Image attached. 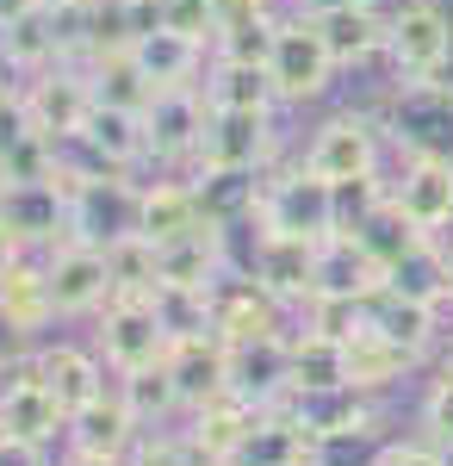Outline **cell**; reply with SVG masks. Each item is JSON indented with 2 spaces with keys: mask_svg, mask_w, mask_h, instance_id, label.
Listing matches in <instances>:
<instances>
[{
  "mask_svg": "<svg viewBox=\"0 0 453 466\" xmlns=\"http://www.w3.org/2000/svg\"><path fill=\"white\" fill-rule=\"evenodd\" d=\"M385 56L398 69V87H441V75L453 63V13L441 0H404L391 13Z\"/></svg>",
  "mask_w": 453,
  "mask_h": 466,
  "instance_id": "cell-1",
  "label": "cell"
},
{
  "mask_svg": "<svg viewBox=\"0 0 453 466\" xmlns=\"http://www.w3.org/2000/svg\"><path fill=\"white\" fill-rule=\"evenodd\" d=\"M336 50H329V37L317 19L305 13H279L274 25V50H267V75H274V94L286 106H305V100H323L329 94V81H336Z\"/></svg>",
  "mask_w": 453,
  "mask_h": 466,
  "instance_id": "cell-2",
  "label": "cell"
},
{
  "mask_svg": "<svg viewBox=\"0 0 453 466\" xmlns=\"http://www.w3.org/2000/svg\"><path fill=\"white\" fill-rule=\"evenodd\" d=\"M100 106V94H94V75L75 69V63H50L44 75L25 81V94H19V112H25V125H32L37 137H50V144H69L87 131V118Z\"/></svg>",
  "mask_w": 453,
  "mask_h": 466,
  "instance_id": "cell-3",
  "label": "cell"
},
{
  "mask_svg": "<svg viewBox=\"0 0 453 466\" xmlns=\"http://www.w3.org/2000/svg\"><path fill=\"white\" fill-rule=\"evenodd\" d=\"M255 218H261V230H274V237H311V243H323L329 230H342V218H336V187L323 175H311L305 162H298L292 175H279V180L261 187Z\"/></svg>",
  "mask_w": 453,
  "mask_h": 466,
  "instance_id": "cell-4",
  "label": "cell"
},
{
  "mask_svg": "<svg viewBox=\"0 0 453 466\" xmlns=\"http://www.w3.org/2000/svg\"><path fill=\"white\" fill-rule=\"evenodd\" d=\"M274 156V112L248 106H211L206 144H199V175H255Z\"/></svg>",
  "mask_w": 453,
  "mask_h": 466,
  "instance_id": "cell-5",
  "label": "cell"
},
{
  "mask_svg": "<svg viewBox=\"0 0 453 466\" xmlns=\"http://www.w3.org/2000/svg\"><path fill=\"white\" fill-rule=\"evenodd\" d=\"M100 349L106 367L125 380V373H143L156 360H168V329L156 318V299H106L100 305Z\"/></svg>",
  "mask_w": 453,
  "mask_h": 466,
  "instance_id": "cell-6",
  "label": "cell"
},
{
  "mask_svg": "<svg viewBox=\"0 0 453 466\" xmlns=\"http://www.w3.org/2000/svg\"><path fill=\"white\" fill-rule=\"evenodd\" d=\"M305 168L323 175L329 187L379 175V131H373V118L367 112H336L329 125H317L311 144H305Z\"/></svg>",
  "mask_w": 453,
  "mask_h": 466,
  "instance_id": "cell-7",
  "label": "cell"
},
{
  "mask_svg": "<svg viewBox=\"0 0 453 466\" xmlns=\"http://www.w3.org/2000/svg\"><path fill=\"white\" fill-rule=\"evenodd\" d=\"M44 274H50V305H56V318H75V311H100L106 299H112L106 243H87V237H69V243H56V249H50V261H44Z\"/></svg>",
  "mask_w": 453,
  "mask_h": 466,
  "instance_id": "cell-8",
  "label": "cell"
},
{
  "mask_svg": "<svg viewBox=\"0 0 453 466\" xmlns=\"http://www.w3.org/2000/svg\"><path fill=\"white\" fill-rule=\"evenodd\" d=\"M143 125H149L156 162H199V144H206V125H211L206 87H162L143 112Z\"/></svg>",
  "mask_w": 453,
  "mask_h": 466,
  "instance_id": "cell-9",
  "label": "cell"
},
{
  "mask_svg": "<svg viewBox=\"0 0 453 466\" xmlns=\"http://www.w3.org/2000/svg\"><path fill=\"white\" fill-rule=\"evenodd\" d=\"M0 435L37 441V448L56 441V435H69V410H63V398L44 386L37 360H19L13 380H6V392H0Z\"/></svg>",
  "mask_w": 453,
  "mask_h": 466,
  "instance_id": "cell-10",
  "label": "cell"
},
{
  "mask_svg": "<svg viewBox=\"0 0 453 466\" xmlns=\"http://www.w3.org/2000/svg\"><path fill=\"white\" fill-rule=\"evenodd\" d=\"M391 206L410 218L422 237H435L441 224H453V156L410 149L404 156V175L391 180Z\"/></svg>",
  "mask_w": 453,
  "mask_h": 466,
  "instance_id": "cell-11",
  "label": "cell"
},
{
  "mask_svg": "<svg viewBox=\"0 0 453 466\" xmlns=\"http://www.w3.org/2000/svg\"><path fill=\"white\" fill-rule=\"evenodd\" d=\"M317 292L373 305V299L385 292V261L367 249L354 230H329V237L317 243Z\"/></svg>",
  "mask_w": 453,
  "mask_h": 466,
  "instance_id": "cell-12",
  "label": "cell"
},
{
  "mask_svg": "<svg viewBox=\"0 0 453 466\" xmlns=\"http://www.w3.org/2000/svg\"><path fill=\"white\" fill-rule=\"evenodd\" d=\"M255 280L274 292V299H298V305H311L317 299V243L311 237H274V230H261V243H255Z\"/></svg>",
  "mask_w": 453,
  "mask_h": 466,
  "instance_id": "cell-13",
  "label": "cell"
},
{
  "mask_svg": "<svg viewBox=\"0 0 453 466\" xmlns=\"http://www.w3.org/2000/svg\"><path fill=\"white\" fill-rule=\"evenodd\" d=\"M230 392L248 404H279L292 398V342L261 336V342H237L230 349Z\"/></svg>",
  "mask_w": 453,
  "mask_h": 466,
  "instance_id": "cell-14",
  "label": "cell"
},
{
  "mask_svg": "<svg viewBox=\"0 0 453 466\" xmlns=\"http://www.w3.org/2000/svg\"><path fill=\"white\" fill-rule=\"evenodd\" d=\"M137 410H131V398L125 392H100L94 404H81L69 417V441L81 454H106V461H125L131 448H137Z\"/></svg>",
  "mask_w": 453,
  "mask_h": 466,
  "instance_id": "cell-15",
  "label": "cell"
},
{
  "mask_svg": "<svg viewBox=\"0 0 453 466\" xmlns=\"http://www.w3.org/2000/svg\"><path fill=\"white\" fill-rule=\"evenodd\" d=\"M206 224H217V218H211L206 199H199V180H156V187H143V206H137L143 237L175 243V237H193V230H206Z\"/></svg>",
  "mask_w": 453,
  "mask_h": 466,
  "instance_id": "cell-16",
  "label": "cell"
},
{
  "mask_svg": "<svg viewBox=\"0 0 453 466\" xmlns=\"http://www.w3.org/2000/svg\"><path fill=\"white\" fill-rule=\"evenodd\" d=\"M211 299H217V336H224L230 349H237V342L279 336V305H286V299H274L255 274L237 280V287H211Z\"/></svg>",
  "mask_w": 453,
  "mask_h": 466,
  "instance_id": "cell-17",
  "label": "cell"
},
{
  "mask_svg": "<svg viewBox=\"0 0 453 466\" xmlns=\"http://www.w3.org/2000/svg\"><path fill=\"white\" fill-rule=\"evenodd\" d=\"M311 430L292 417V410H255L243 448L230 454V466H305L311 461Z\"/></svg>",
  "mask_w": 453,
  "mask_h": 466,
  "instance_id": "cell-18",
  "label": "cell"
},
{
  "mask_svg": "<svg viewBox=\"0 0 453 466\" xmlns=\"http://www.w3.org/2000/svg\"><path fill=\"white\" fill-rule=\"evenodd\" d=\"M50 63H63V37H56L50 6L37 0L32 13H19L13 25H0V69L32 81V75H44Z\"/></svg>",
  "mask_w": 453,
  "mask_h": 466,
  "instance_id": "cell-19",
  "label": "cell"
},
{
  "mask_svg": "<svg viewBox=\"0 0 453 466\" xmlns=\"http://www.w3.org/2000/svg\"><path fill=\"white\" fill-rule=\"evenodd\" d=\"M131 56H137V69L156 81V94H162V87H199L206 69H211V63H206L211 50H199L193 37L168 32V25H162V32H149V37H137V44H131Z\"/></svg>",
  "mask_w": 453,
  "mask_h": 466,
  "instance_id": "cell-20",
  "label": "cell"
},
{
  "mask_svg": "<svg viewBox=\"0 0 453 466\" xmlns=\"http://www.w3.org/2000/svg\"><path fill=\"white\" fill-rule=\"evenodd\" d=\"M168 367L180 380V404H193V410L230 392V342L224 336H199V342L168 349Z\"/></svg>",
  "mask_w": 453,
  "mask_h": 466,
  "instance_id": "cell-21",
  "label": "cell"
},
{
  "mask_svg": "<svg viewBox=\"0 0 453 466\" xmlns=\"http://www.w3.org/2000/svg\"><path fill=\"white\" fill-rule=\"evenodd\" d=\"M217 268H224V224H206L193 237H175V243H156L162 287H217Z\"/></svg>",
  "mask_w": 453,
  "mask_h": 466,
  "instance_id": "cell-22",
  "label": "cell"
},
{
  "mask_svg": "<svg viewBox=\"0 0 453 466\" xmlns=\"http://www.w3.org/2000/svg\"><path fill=\"white\" fill-rule=\"evenodd\" d=\"M255 410H261V404H248V398H237V392L199 404V423H193V435H186V448L206 454L211 466H230V454L243 448L248 423H255Z\"/></svg>",
  "mask_w": 453,
  "mask_h": 466,
  "instance_id": "cell-23",
  "label": "cell"
},
{
  "mask_svg": "<svg viewBox=\"0 0 453 466\" xmlns=\"http://www.w3.org/2000/svg\"><path fill=\"white\" fill-rule=\"evenodd\" d=\"M317 25H323V37H329L336 63L354 69V63H367V56H379V50H385V37H391V13H379L373 0H360V6H342V13H323Z\"/></svg>",
  "mask_w": 453,
  "mask_h": 466,
  "instance_id": "cell-24",
  "label": "cell"
},
{
  "mask_svg": "<svg viewBox=\"0 0 453 466\" xmlns=\"http://www.w3.org/2000/svg\"><path fill=\"white\" fill-rule=\"evenodd\" d=\"M206 100L211 106H248V112H274L279 94H274V75L267 63H237V56H211L206 69Z\"/></svg>",
  "mask_w": 453,
  "mask_h": 466,
  "instance_id": "cell-25",
  "label": "cell"
},
{
  "mask_svg": "<svg viewBox=\"0 0 453 466\" xmlns=\"http://www.w3.org/2000/svg\"><path fill=\"white\" fill-rule=\"evenodd\" d=\"M292 417L311 430V441H342V435L367 430L360 386H336V392H292Z\"/></svg>",
  "mask_w": 453,
  "mask_h": 466,
  "instance_id": "cell-26",
  "label": "cell"
},
{
  "mask_svg": "<svg viewBox=\"0 0 453 466\" xmlns=\"http://www.w3.org/2000/svg\"><path fill=\"white\" fill-rule=\"evenodd\" d=\"M81 137L100 149L106 162H118L125 175H131L137 162H149V125H143V112H125V106H94V118H87V131H81Z\"/></svg>",
  "mask_w": 453,
  "mask_h": 466,
  "instance_id": "cell-27",
  "label": "cell"
},
{
  "mask_svg": "<svg viewBox=\"0 0 453 466\" xmlns=\"http://www.w3.org/2000/svg\"><path fill=\"white\" fill-rule=\"evenodd\" d=\"M156 318L168 329V342H199V336H217V299L211 287H156Z\"/></svg>",
  "mask_w": 453,
  "mask_h": 466,
  "instance_id": "cell-28",
  "label": "cell"
},
{
  "mask_svg": "<svg viewBox=\"0 0 453 466\" xmlns=\"http://www.w3.org/2000/svg\"><path fill=\"white\" fill-rule=\"evenodd\" d=\"M385 287L404 292V299H422V305H441V299H453V261L422 237L410 255H398V261H391Z\"/></svg>",
  "mask_w": 453,
  "mask_h": 466,
  "instance_id": "cell-29",
  "label": "cell"
},
{
  "mask_svg": "<svg viewBox=\"0 0 453 466\" xmlns=\"http://www.w3.org/2000/svg\"><path fill=\"white\" fill-rule=\"evenodd\" d=\"M410 360L385 329H373V318H367V329L348 342V386H360V392H379V386H391V380H404L410 373Z\"/></svg>",
  "mask_w": 453,
  "mask_h": 466,
  "instance_id": "cell-30",
  "label": "cell"
},
{
  "mask_svg": "<svg viewBox=\"0 0 453 466\" xmlns=\"http://www.w3.org/2000/svg\"><path fill=\"white\" fill-rule=\"evenodd\" d=\"M37 373H44V386H50V392L63 398V410H69V417L106 392V386H100V380H106L100 360L81 355V349H44V355H37Z\"/></svg>",
  "mask_w": 453,
  "mask_h": 466,
  "instance_id": "cell-31",
  "label": "cell"
},
{
  "mask_svg": "<svg viewBox=\"0 0 453 466\" xmlns=\"http://www.w3.org/2000/svg\"><path fill=\"white\" fill-rule=\"evenodd\" d=\"M106 268H112V299H149V292L162 287V274H156V237H143V230L112 237L106 243Z\"/></svg>",
  "mask_w": 453,
  "mask_h": 466,
  "instance_id": "cell-32",
  "label": "cell"
},
{
  "mask_svg": "<svg viewBox=\"0 0 453 466\" xmlns=\"http://www.w3.org/2000/svg\"><path fill=\"white\" fill-rule=\"evenodd\" d=\"M367 318H373V329H385L404 355H422V349H428V336H435V305L404 299V292H391V287L367 305Z\"/></svg>",
  "mask_w": 453,
  "mask_h": 466,
  "instance_id": "cell-33",
  "label": "cell"
},
{
  "mask_svg": "<svg viewBox=\"0 0 453 466\" xmlns=\"http://www.w3.org/2000/svg\"><path fill=\"white\" fill-rule=\"evenodd\" d=\"M348 386V342H329V336H305L292 342V392H336Z\"/></svg>",
  "mask_w": 453,
  "mask_h": 466,
  "instance_id": "cell-34",
  "label": "cell"
},
{
  "mask_svg": "<svg viewBox=\"0 0 453 466\" xmlns=\"http://www.w3.org/2000/svg\"><path fill=\"white\" fill-rule=\"evenodd\" d=\"M0 311L19 323V329H44V323L56 318V305H50V274L32 268V261H19V268L0 280Z\"/></svg>",
  "mask_w": 453,
  "mask_h": 466,
  "instance_id": "cell-35",
  "label": "cell"
},
{
  "mask_svg": "<svg viewBox=\"0 0 453 466\" xmlns=\"http://www.w3.org/2000/svg\"><path fill=\"white\" fill-rule=\"evenodd\" d=\"M162 25L193 37L199 50H217V37H224V0H162Z\"/></svg>",
  "mask_w": 453,
  "mask_h": 466,
  "instance_id": "cell-36",
  "label": "cell"
},
{
  "mask_svg": "<svg viewBox=\"0 0 453 466\" xmlns=\"http://www.w3.org/2000/svg\"><path fill=\"white\" fill-rule=\"evenodd\" d=\"M118 392L131 398L137 417H162V410H175V404H180V380H175L168 360H156V367H143V373H125Z\"/></svg>",
  "mask_w": 453,
  "mask_h": 466,
  "instance_id": "cell-37",
  "label": "cell"
},
{
  "mask_svg": "<svg viewBox=\"0 0 453 466\" xmlns=\"http://www.w3.org/2000/svg\"><path fill=\"white\" fill-rule=\"evenodd\" d=\"M422 423H428V441L453 448V373L435 380V392H428V404H422Z\"/></svg>",
  "mask_w": 453,
  "mask_h": 466,
  "instance_id": "cell-38",
  "label": "cell"
},
{
  "mask_svg": "<svg viewBox=\"0 0 453 466\" xmlns=\"http://www.w3.org/2000/svg\"><path fill=\"white\" fill-rule=\"evenodd\" d=\"M131 454H137V466H186V461H193L186 441H137Z\"/></svg>",
  "mask_w": 453,
  "mask_h": 466,
  "instance_id": "cell-39",
  "label": "cell"
},
{
  "mask_svg": "<svg viewBox=\"0 0 453 466\" xmlns=\"http://www.w3.org/2000/svg\"><path fill=\"white\" fill-rule=\"evenodd\" d=\"M379 466H448V454H441V441H417V448H391Z\"/></svg>",
  "mask_w": 453,
  "mask_h": 466,
  "instance_id": "cell-40",
  "label": "cell"
},
{
  "mask_svg": "<svg viewBox=\"0 0 453 466\" xmlns=\"http://www.w3.org/2000/svg\"><path fill=\"white\" fill-rule=\"evenodd\" d=\"M0 466H44V448H37V441H13V435H0Z\"/></svg>",
  "mask_w": 453,
  "mask_h": 466,
  "instance_id": "cell-41",
  "label": "cell"
},
{
  "mask_svg": "<svg viewBox=\"0 0 453 466\" xmlns=\"http://www.w3.org/2000/svg\"><path fill=\"white\" fill-rule=\"evenodd\" d=\"M19 261H25V237H19V230H13V224L0 218V280H6V274H13Z\"/></svg>",
  "mask_w": 453,
  "mask_h": 466,
  "instance_id": "cell-42",
  "label": "cell"
},
{
  "mask_svg": "<svg viewBox=\"0 0 453 466\" xmlns=\"http://www.w3.org/2000/svg\"><path fill=\"white\" fill-rule=\"evenodd\" d=\"M25 342H32V329H19V323H13V318H6V311H0V367H6V360L19 355Z\"/></svg>",
  "mask_w": 453,
  "mask_h": 466,
  "instance_id": "cell-43",
  "label": "cell"
},
{
  "mask_svg": "<svg viewBox=\"0 0 453 466\" xmlns=\"http://www.w3.org/2000/svg\"><path fill=\"white\" fill-rule=\"evenodd\" d=\"M292 13H305V19H323V13H342V6H360V0H286Z\"/></svg>",
  "mask_w": 453,
  "mask_h": 466,
  "instance_id": "cell-44",
  "label": "cell"
},
{
  "mask_svg": "<svg viewBox=\"0 0 453 466\" xmlns=\"http://www.w3.org/2000/svg\"><path fill=\"white\" fill-rule=\"evenodd\" d=\"M37 0H0V25H13V19H19V13H32Z\"/></svg>",
  "mask_w": 453,
  "mask_h": 466,
  "instance_id": "cell-45",
  "label": "cell"
},
{
  "mask_svg": "<svg viewBox=\"0 0 453 466\" xmlns=\"http://www.w3.org/2000/svg\"><path fill=\"white\" fill-rule=\"evenodd\" d=\"M69 466H125V461H106V454H81V448H75Z\"/></svg>",
  "mask_w": 453,
  "mask_h": 466,
  "instance_id": "cell-46",
  "label": "cell"
},
{
  "mask_svg": "<svg viewBox=\"0 0 453 466\" xmlns=\"http://www.w3.org/2000/svg\"><path fill=\"white\" fill-rule=\"evenodd\" d=\"M0 193H6V156H0Z\"/></svg>",
  "mask_w": 453,
  "mask_h": 466,
  "instance_id": "cell-47",
  "label": "cell"
},
{
  "mask_svg": "<svg viewBox=\"0 0 453 466\" xmlns=\"http://www.w3.org/2000/svg\"><path fill=\"white\" fill-rule=\"evenodd\" d=\"M0 100H6V69H0Z\"/></svg>",
  "mask_w": 453,
  "mask_h": 466,
  "instance_id": "cell-48",
  "label": "cell"
},
{
  "mask_svg": "<svg viewBox=\"0 0 453 466\" xmlns=\"http://www.w3.org/2000/svg\"><path fill=\"white\" fill-rule=\"evenodd\" d=\"M448 373H453V355H448Z\"/></svg>",
  "mask_w": 453,
  "mask_h": 466,
  "instance_id": "cell-49",
  "label": "cell"
},
{
  "mask_svg": "<svg viewBox=\"0 0 453 466\" xmlns=\"http://www.w3.org/2000/svg\"><path fill=\"white\" fill-rule=\"evenodd\" d=\"M448 261H453V249H448Z\"/></svg>",
  "mask_w": 453,
  "mask_h": 466,
  "instance_id": "cell-50",
  "label": "cell"
}]
</instances>
